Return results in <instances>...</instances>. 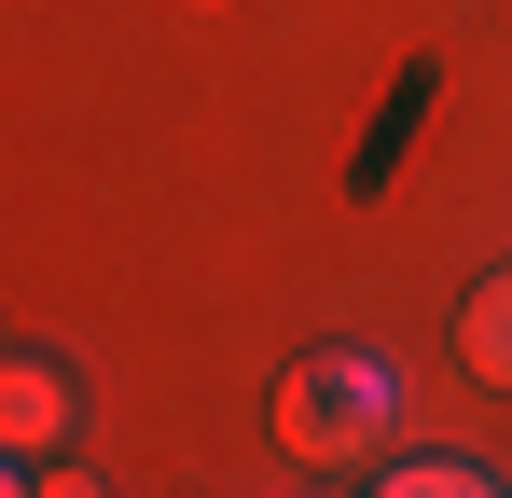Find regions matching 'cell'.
<instances>
[{
    "instance_id": "6da1fadb",
    "label": "cell",
    "mask_w": 512,
    "mask_h": 498,
    "mask_svg": "<svg viewBox=\"0 0 512 498\" xmlns=\"http://www.w3.org/2000/svg\"><path fill=\"white\" fill-rule=\"evenodd\" d=\"M388 429H402V374H388L374 346H319V360L277 374V443H291L305 471H360V457H388Z\"/></svg>"
},
{
    "instance_id": "7a4b0ae2",
    "label": "cell",
    "mask_w": 512,
    "mask_h": 498,
    "mask_svg": "<svg viewBox=\"0 0 512 498\" xmlns=\"http://www.w3.org/2000/svg\"><path fill=\"white\" fill-rule=\"evenodd\" d=\"M70 429H84V388H70V360H42V346H0V457L56 471V457H70Z\"/></svg>"
},
{
    "instance_id": "3957f363",
    "label": "cell",
    "mask_w": 512,
    "mask_h": 498,
    "mask_svg": "<svg viewBox=\"0 0 512 498\" xmlns=\"http://www.w3.org/2000/svg\"><path fill=\"white\" fill-rule=\"evenodd\" d=\"M457 360H471L485 388H512V277H485V291L457 305Z\"/></svg>"
},
{
    "instance_id": "277c9868",
    "label": "cell",
    "mask_w": 512,
    "mask_h": 498,
    "mask_svg": "<svg viewBox=\"0 0 512 498\" xmlns=\"http://www.w3.org/2000/svg\"><path fill=\"white\" fill-rule=\"evenodd\" d=\"M374 498H512V485H499V471H471V457H402Z\"/></svg>"
},
{
    "instance_id": "5b68a950",
    "label": "cell",
    "mask_w": 512,
    "mask_h": 498,
    "mask_svg": "<svg viewBox=\"0 0 512 498\" xmlns=\"http://www.w3.org/2000/svg\"><path fill=\"white\" fill-rule=\"evenodd\" d=\"M42 498H111V485H84V471H42Z\"/></svg>"
},
{
    "instance_id": "8992f818",
    "label": "cell",
    "mask_w": 512,
    "mask_h": 498,
    "mask_svg": "<svg viewBox=\"0 0 512 498\" xmlns=\"http://www.w3.org/2000/svg\"><path fill=\"white\" fill-rule=\"evenodd\" d=\"M0 498H42V485H28V457H0Z\"/></svg>"
}]
</instances>
